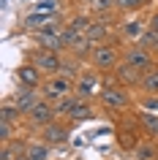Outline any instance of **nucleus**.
I'll return each instance as SVG.
<instances>
[{
    "label": "nucleus",
    "mask_w": 158,
    "mask_h": 160,
    "mask_svg": "<svg viewBox=\"0 0 158 160\" xmlns=\"http://www.w3.org/2000/svg\"><path fill=\"white\" fill-rule=\"evenodd\" d=\"M14 103L19 106V111L22 114H27V111L33 109L35 103H38V98H35V92H33V87H19V92H17V98H14Z\"/></svg>",
    "instance_id": "9"
},
{
    "label": "nucleus",
    "mask_w": 158,
    "mask_h": 160,
    "mask_svg": "<svg viewBox=\"0 0 158 160\" xmlns=\"http://www.w3.org/2000/svg\"><path fill=\"white\" fill-rule=\"evenodd\" d=\"M74 103H76V98H68L66 95V98H60V101L55 103V111H57V114H68V111L74 109Z\"/></svg>",
    "instance_id": "22"
},
{
    "label": "nucleus",
    "mask_w": 158,
    "mask_h": 160,
    "mask_svg": "<svg viewBox=\"0 0 158 160\" xmlns=\"http://www.w3.org/2000/svg\"><path fill=\"white\" fill-rule=\"evenodd\" d=\"M68 117H71V119H90V117H93V109H90V103H84L82 98H76L74 109L68 111Z\"/></svg>",
    "instance_id": "13"
},
{
    "label": "nucleus",
    "mask_w": 158,
    "mask_h": 160,
    "mask_svg": "<svg viewBox=\"0 0 158 160\" xmlns=\"http://www.w3.org/2000/svg\"><path fill=\"white\" fill-rule=\"evenodd\" d=\"M142 43H144V49H147V46L158 49V30H153V27L144 30V33H142Z\"/></svg>",
    "instance_id": "21"
},
{
    "label": "nucleus",
    "mask_w": 158,
    "mask_h": 160,
    "mask_svg": "<svg viewBox=\"0 0 158 160\" xmlns=\"http://www.w3.org/2000/svg\"><path fill=\"white\" fill-rule=\"evenodd\" d=\"M117 79H120L123 84H139L142 82V71H136L133 65L123 62V65H117Z\"/></svg>",
    "instance_id": "11"
},
{
    "label": "nucleus",
    "mask_w": 158,
    "mask_h": 160,
    "mask_svg": "<svg viewBox=\"0 0 158 160\" xmlns=\"http://www.w3.org/2000/svg\"><path fill=\"white\" fill-rule=\"evenodd\" d=\"M90 25H93V22H90L87 17H74L71 22H68V27H74V30H79V33H87Z\"/></svg>",
    "instance_id": "20"
},
{
    "label": "nucleus",
    "mask_w": 158,
    "mask_h": 160,
    "mask_svg": "<svg viewBox=\"0 0 158 160\" xmlns=\"http://www.w3.org/2000/svg\"><path fill=\"white\" fill-rule=\"evenodd\" d=\"M44 141H46V144H63V141H66V138H68V130H66V128H63V125H55V122H49V125H46V128H44Z\"/></svg>",
    "instance_id": "10"
},
{
    "label": "nucleus",
    "mask_w": 158,
    "mask_h": 160,
    "mask_svg": "<svg viewBox=\"0 0 158 160\" xmlns=\"http://www.w3.org/2000/svg\"><path fill=\"white\" fill-rule=\"evenodd\" d=\"M74 92L79 95V98H90V95L95 92V79H93V76H87V79H82V82L76 84V90H74Z\"/></svg>",
    "instance_id": "15"
},
{
    "label": "nucleus",
    "mask_w": 158,
    "mask_h": 160,
    "mask_svg": "<svg viewBox=\"0 0 158 160\" xmlns=\"http://www.w3.org/2000/svg\"><path fill=\"white\" fill-rule=\"evenodd\" d=\"M123 35H139V25L131 22V25H123Z\"/></svg>",
    "instance_id": "28"
},
{
    "label": "nucleus",
    "mask_w": 158,
    "mask_h": 160,
    "mask_svg": "<svg viewBox=\"0 0 158 160\" xmlns=\"http://www.w3.org/2000/svg\"><path fill=\"white\" fill-rule=\"evenodd\" d=\"M27 155H30L33 160H46V155H49V147H46V141H44V144L33 141L30 147H27Z\"/></svg>",
    "instance_id": "16"
},
{
    "label": "nucleus",
    "mask_w": 158,
    "mask_h": 160,
    "mask_svg": "<svg viewBox=\"0 0 158 160\" xmlns=\"http://www.w3.org/2000/svg\"><path fill=\"white\" fill-rule=\"evenodd\" d=\"M150 27H153V30H158V11L150 17Z\"/></svg>",
    "instance_id": "29"
},
{
    "label": "nucleus",
    "mask_w": 158,
    "mask_h": 160,
    "mask_svg": "<svg viewBox=\"0 0 158 160\" xmlns=\"http://www.w3.org/2000/svg\"><path fill=\"white\" fill-rule=\"evenodd\" d=\"M17 79H19V84H25V87H38L41 84V71L35 65H19Z\"/></svg>",
    "instance_id": "8"
},
{
    "label": "nucleus",
    "mask_w": 158,
    "mask_h": 160,
    "mask_svg": "<svg viewBox=\"0 0 158 160\" xmlns=\"http://www.w3.org/2000/svg\"><path fill=\"white\" fill-rule=\"evenodd\" d=\"M33 65L41 71V73H49V76H55L63 68V62H60V57H57V52H49V49H41V52H35L33 54Z\"/></svg>",
    "instance_id": "3"
},
{
    "label": "nucleus",
    "mask_w": 158,
    "mask_h": 160,
    "mask_svg": "<svg viewBox=\"0 0 158 160\" xmlns=\"http://www.w3.org/2000/svg\"><path fill=\"white\" fill-rule=\"evenodd\" d=\"M136 158H139V160H150V158H158V149H153L150 144H142V147H136Z\"/></svg>",
    "instance_id": "23"
},
{
    "label": "nucleus",
    "mask_w": 158,
    "mask_h": 160,
    "mask_svg": "<svg viewBox=\"0 0 158 160\" xmlns=\"http://www.w3.org/2000/svg\"><path fill=\"white\" fill-rule=\"evenodd\" d=\"M142 90L144 92H150V95H158V68H150L147 73L142 76Z\"/></svg>",
    "instance_id": "12"
},
{
    "label": "nucleus",
    "mask_w": 158,
    "mask_h": 160,
    "mask_svg": "<svg viewBox=\"0 0 158 160\" xmlns=\"http://www.w3.org/2000/svg\"><path fill=\"white\" fill-rule=\"evenodd\" d=\"M147 0H115V8H123V11H139Z\"/></svg>",
    "instance_id": "19"
},
{
    "label": "nucleus",
    "mask_w": 158,
    "mask_h": 160,
    "mask_svg": "<svg viewBox=\"0 0 158 160\" xmlns=\"http://www.w3.org/2000/svg\"><path fill=\"white\" fill-rule=\"evenodd\" d=\"M104 35H106V25H104V22H93V25H90V30H87V38H90L93 43H95V41H101Z\"/></svg>",
    "instance_id": "18"
},
{
    "label": "nucleus",
    "mask_w": 158,
    "mask_h": 160,
    "mask_svg": "<svg viewBox=\"0 0 158 160\" xmlns=\"http://www.w3.org/2000/svg\"><path fill=\"white\" fill-rule=\"evenodd\" d=\"M11 136H14V125H11V119H0V138L8 141Z\"/></svg>",
    "instance_id": "24"
},
{
    "label": "nucleus",
    "mask_w": 158,
    "mask_h": 160,
    "mask_svg": "<svg viewBox=\"0 0 158 160\" xmlns=\"http://www.w3.org/2000/svg\"><path fill=\"white\" fill-rule=\"evenodd\" d=\"M52 19H55V14H41V11H35V14H30V17L25 19L27 27H35V25H49Z\"/></svg>",
    "instance_id": "17"
},
{
    "label": "nucleus",
    "mask_w": 158,
    "mask_h": 160,
    "mask_svg": "<svg viewBox=\"0 0 158 160\" xmlns=\"http://www.w3.org/2000/svg\"><path fill=\"white\" fill-rule=\"evenodd\" d=\"M125 62L133 65L136 71H142V73H147L150 68H153V54H150V49H144V46H133V49H128V54H125Z\"/></svg>",
    "instance_id": "5"
},
{
    "label": "nucleus",
    "mask_w": 158,
    "mask_h": 160,
    "mask_svg": "<svg viewBox=\"0 0 158 160\" xmlns=\"http://www.w3.org/2000/svg\"><path fill=\"white\" fill-rule=\"evenodd\" d=\"M55 114H57V111H55V106H49L46 101H38L33 109L27 111V119H30L35 128H46L52 119H55Z\"/></svg>",
    "instance_id": "4"
},
{
    "label": "nucleus",
    "mask_w": 158,
    "mask_h": 160,
    "mask_svg": "<svg viewBox=\"0 0 158 160\" xmlns=\"http://www.w3.org/2000/svg\"><path fill=\"white\" fill-rule=\"evenodd\" d=\"M142 109L144 111H158V95H147V98L142 101Z\"/></svg>",
    "instance_id": "26"
},
{
    "label": "nucleus",
    "mask_w": 158,
    "mask_h": 160,
    "mask_svg": "<svg viewBox=\"0 0 158 160\" xmlns=\"http://www.w3.org/2000/svg\"><path fill=\"white\" fill-rule=\"evenodd\" d=\"M14 160H33V158H30L27 152H22V155H17V158H14Z\"/></svg>",
    "instance_id": "30"
},
{
    "label": "nucleus",
    "mask_w": 158,
    "mask_h": 160,
    "mask_svg": "<svg viewBox=\"0 0 158 160\" xmlns=\"http://www.w3.org/2000/svg\"><path fill=\"white\" fill-rule=\"evenodd\" d=\"M19 114H22V111H19L17 103H14V106H3V114H0V119H11V122H14Z\"/></svg>",
    "instance_id": "25"
},
{
    "label": "nucleus",
    "mask_w": 158,
    "mask_h": 160,
    "mask_svg": "<svg viewBox=\"0 0 158 160\" xmlns=\"http://www.w3.org/2000/svg\"><path fill=\"white\" fill-rule=\"evenodd\" d=\"M139 122H142V128H144L147 133L158 136V114H150V111H142V114H139Z\"/></svg>",
    "instance_id": "14"
},
{
    "label": "nucleus",
    "mask_w": 158,
    "mask_h": 160,
    "mask_svg": "<svg viewBox=\"0 0 158 160\" xmlns=\"http://www.w3.org/2000/svg\"><path fill=\"white\" fill-rule=\"evenodd\" d=\"M93 8L95 11H109V8H115V0H93Z\"/></svg>",
    "instance_id": "27"
},
{
    "label": "nucleus",
    "mask_w": 158,
    "mask_h": 160,
    "mask_svg": "<svg viewBox=\"0 0 158 160\" xmlns=\"http://www.w3.org/2000/svg\"><path fill=\"white\" fill-rule=\"evenodd\" d=\"M76 87L71 79H66V76H52L49 82L44 84V92H46V98L49 101H60V98H66V95H71Z\"/></svg>",
    "instance_id": "2"
},
{
    "label": "nucleus",
    "mask_w": 158,
    "mask_h": 160,
    "mask_svg": "<svg viewBox=\"0 0 158 160\" xmlns=\"http://www.w3.org/2000/svg\"><path fill=\"white\" fill-rule=\"evenodd\" d=\"M90 60H93V65L98 68V71H112V68H117V62H120L117 49L115 46H106V43L95 46V49L90 52Z\"/></svg>",
    "instance_id": "1"
},
{
    "label": "nucleus",
    "mask_w": 158,
    "mask_h": 160,
    "mask_svg": "<svg viewBox=\"0 0 158 160\" xmlns=\"http://www.w3.org/2000/svg\"><path fill=\"white\" fill-rule=\"evenodd\" d=\"M35 43H38L41 49H49V52H57V49L66 46V43H63V35H60L55 27H44L41 33H35Z\"/></svg>",
    "instance_id": "6"
},
{
    "label": "nucleus",
    "mask_w": 158,
    "mask_h": 160,
    "mask_svg": "<svg viewBox=\"0 0 158 160\" xmlns=\"http://www.w3.org/2000/svg\"><path fill=\"white\" fill-rule=\"evenodd\" d=\"M101 103L106 109H125L128 106V92H123L120 87H106V90H101Z\"/></svg>",
    "instance_id": "7"
}]
</instances>
